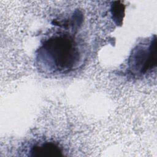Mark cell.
Segmentation results:
<instances>
[{
    "label": "cell",
    "instance_id": "6da1fadb",
    "mask_svg": "<svg viewBox=\"0 0 157 157\" xmlns=\"http://www.w3.org/2000/svg\"><path fill=\"white\" fill-rule=\"evenodd\" d=\"M39 66L50 72H66L80 61V52L74 39L67 34L54 36L45 40L37 51Z\"/></svg>",
    "mask_w": 157,
    "mask_h": 157
},
{
    "label": "cell",
    "instance_id": "7a4b0ae2",
    "mask_svg": "<svg viewBox=\"0 0 157 157\" xmlns=\"http://www.w3.org/2000/svg\"><path fill=\"white\" fill-rule=\"evenodd\" d=\"M130 69L135 73L145 74L156 65V36L149 44H140L132 51L129 57Z\"/></svg>",
    "mask_w": 157,
    "mask_h": 157
},
{
    "label": "cell",
    "instance_id": "3957f363",
    "mask_svg": "<svg viewBox=\"0 0 157 157\" xmlns=\"http://www.w3.org/2000/svg\"><path fill=\"white\" fill-rule=\"evenodd\" d=\"M30 152L31 156L36 157H56L63 156L62 150L53 142H47L34 145Z\"/></svg>",
    "mask_w": 157,
    "mask_h": 157
},
{
    "label": "cell",
    "instance_id": "277c9868",
    "mask_svg": "<svg viewBox=\"0 0 157 157\" xmlns=\"http://www.w3.org/2000/svg\"><path fill=\"white\" fill-rule=\"evenodd\" d=\"M112 19L117 25H121L124 15V6L121 1H114L111 6Z\"/></svg>",
    "mask_w": 157,
    "mask_h": 157
}]
</instances>
